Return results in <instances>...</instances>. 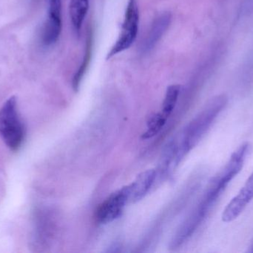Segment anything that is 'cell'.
<instances>
[{
  "instance_id": "1",
  "label": "cell",
  "mask_w": 253,
  "mask_h": 253,
  "mask_svg": "<svg viewBox=\"0 0 253 253\" xmlns=\"http://www.w3.org/2000/svg\"><path fill=\"white\" fill-rule=\"evenodd\" d=\"M248 152L249 144L245 143L233 153L225 166L211 179L199 204L177 230L171 241V249L181 247L200 227L227 186L242 170Z\"/></svg>"
},
{
  "instance_id": "2",
  "label": "cell",
  "mask_w": 253,
  "mask_h": 253,
  "mask_svg": "<svg viewBox=\"0 0 253 253\" xmlns=\"http://www.w3.org/2000/svg\"><path fill=\"white\" fill-rule=\"evenodd\" d=\"M227 103V98L225 95L212 98L184 128L179 136L174 138L176 144L177 166L187 153L199 144Z\"/></svg>"
},
{
  "instance_id": "3",
  "label": "cell",
  "mask_w": 253,
  "mask_h": 253,
  "mask_svg": "<svg viewBox=\"0 0 253 253\" xmlns=\"http://www.w3.org/2000/svg\"><path fill=\"white\" fill-rule=\"evenodd\" d=\"M0 137L7 148L16 151L25 137V129L18 111L16 97L9 98L0 108Z\"/></svg>"
},
{
  "instance_id": "4",
  "label": "cell",
  "mask_w": 253,
  "mask_h": 253,
  "mask_svg": "<svg viewBox=\"0 0 253 253\" xmlns=\"http://www.w3.org/2000/svg\"><path fill=\"white\" fill-rule=\"evenodd\" d=\"M139 28V7L138 0H129L126 4L124 21L118 39L107 54L106 59L127 50L133 44Z\"/></svg>"
},
{
  "instance_id": "5",
  "label": "cell",
  "mask_w": 253,
  "mask_h": 253,
  "mask_svg": "<svg viewBox=\"0 0 253 253\" xmlns=\"http://www.w3.org/2000/svg\"><path fill=\"white\" fill-rule=\"evenodd\" d=\"M128 202H129V185L113 193L99 205L96 212L98 222L108 224L118 218Z\"/></svg>"
},
{
  "instance_id": "6",
  "label": "cell",
  "mask_w": 253,
  "mask_h": 253,
  "mask_svg": "<svg viewBox=\"0 0 253 253\" xmlns=\"http://www.w3.org/2000/svg\"><path fill=\"white\" fill-rule=\"evenodd\" d=\"M62 28V0H49L48 16L43 27L42 40L51 46L59 40Z\"/></svg>"
},
{
  "instance_id": "7",
  "label": "cell",
  "mask_w": 253,
  "mask_h": 253,
  "mask_svg": "<svg viewBox=\"0 0 253 253\" xmlns=\"http://www.w3.org/2000/svg\"><path fill=\"white\" fill-rule=\"evenodd\" d=\"M253 199V172L241 189L237 196L226 206L222 214V221L230 223L240 216Z\"/></svg>"
},
{
  "instance_id": "8",
  "label": "cell",
  "mask_w": 253,
  "mask_h": 253,
  "mask_svg": "<svg viewBox=\"0 0 253 253\" xmlns=\"http://www.w3.org/2000/svg\"><path fill=\"white\" fill-rule=\"evenodd\" d=\"M172 16L169 12H165L155 19L142 43L141 50L144 53H148L157 45L169 28Z\"/></svg>"
},
{
  "instance_id": "9",
  "label": "cell",
  "mask_w": 253,
  "mask_h": 253,
  "mask_svg": "<svg viewBox=\"0 0 253 253\" xmlns=\"http://www.w3.org/2000/svg\"><path fill=\"white\" fill-rule=\"evenodd\" d=\"M157 178L155 169H148L141 172L132 184H129V202H138L150 191Z\"/></svg>"
},
{
  "instance_id": "10",
  "label": "cell",
  "mask_w": 253,
  "mask_h": 253,
  "mask_svg": "<svg viewBox=\"0 0 253 253\" xmlns=\"http://www.w3.org/2000/svg\"><path fill=\"white\" fill-rule=\"evenodd\" d=\"M89 8V0H71L70 17L77 34H80Z\"/></svg>"
},
{
  "instance_id": "11",
  "label": "cell",
  "mask_w": 253,
  "mask_h": 253,
  "mask_svg": "<svg viewBox=\"0 0 253 253\" xmlns=\"http://www.w3.org/2000/svg\"><path fill=\"white\" fill-rule=\"evenodd\" d=\"M180 92H181V86L179 85H172L167 89L166 95L163 102L162 114L168 118L172 114L176 105Z\"/></svg>"
},
{
  "instance_id": "12",
  "label": "cell",
  "mask_w": 253,
  "mask_h": 253,
  "mask_svg": "<svg viewBox=\"0 0 253 253\" xmlns=\"http://www.w3.org/2000/svg\"><path fill=\"white\" fill-rule=\"evenodd\" d=\"M91 50V37L89 36L88 39H87V44H86L85 53H84V57H83V62H82L80 68H79L78 71H77L75 75H74V79H73V88H74L75 91H78L80 83H81L83 77H84V74H85L86 70H87L89 62H90Z\"/></svg>"
},
{
  "instance_id": "13",
  "label": "cell",
  "mask_w": 253,
  "mask_h": 253,
  "mask_svg": "<svg viewBox=\"0 0 253 253\" xmlns=\"http://www.w3.org/2000/svg\"><path fill=\"white\" fill-rule=\"evenodd\" d=\"M168 119L162 113L154 114L150 117L147 122V131L143 134V139H150L157 135L165 126Z\"/></svg>"
},
{
  "instance_id": "14",
  "label": "cell",
  "mask_w": 253,
  "mask_h": 253,
  "mask_svg": "<svg viewBox=\"0 0 253 253\" xmlns=\"http://www.w3.org/2000/svg\"><path fill=\"white\" fill-rule=\"evenodd\" d=\"M248 252L253 253V241L252 244H251V248H250V250L249 251H248Z\"/></svg>"
}]
</instances>
